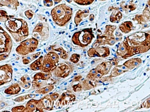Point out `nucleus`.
Here are the masks:
<instances>
[{
  "label": "nucleus",
  "mask_w": 150,
  "mask_h": 112,
  "mask_svg": "<svg viewBox=\"0 0 150 112\" xmlns=\"http://www.w3.org/2000/svg\"><path fill=\"white\" fill-rule=\"evenodd\" d=\"M149 49V33L138 32L125 37L118 46L117 54L118 57L126 59L136 54L147 52Z\"/></svg>",
  "instance_id": "f257e3e1"
},
{
  "label": "nucleus",
  "mask_w": 150,
  "mask_h": 112,
  "mask_svg": "<svg viewBox=\"0 0 150 112\" xmlns=\"http://www.w3.org/2000/svg\"><path fill=\"white\" fill-rule=\"evenodd\" d=\"M5 27L16 43L24 40L29 34L28 24L23 19L10 18L5 22Z\"/></svg>",
  "instance_id": "f03ea898"
},
{
  "label": "nucleus",
  "mask_w": 150,
  "mask_h": 112,
  "mask_svg": "<svg viewBox=\"0 0 150 112\" xmlns=\"http://www.w3.org/2000/svg\"><path fill=\"white\" fill-rule=\"evenodd\" d=\"M53 21L59 26H64L71 19L72 8L66 4H61L54 6L51 10Z\"/></svg>",
  "instance_id": "7ed1b4c3"
},
{
  "label": "nucleus",
  "mask_w": 150,
  "mask_h": 112,
  "mask_svg": "<svg viewBox=\"0 0 150 112\" xmlns=\"http://www.w3.org/2000/svg\"><path fill=\"white\" fill-rule=\"evenodd\" d=\"M94 38L92 28H86L74 33L71 41L73 44L83 48L88 46Z\"/></svg>",
  "instance_id": "20e7f679"
},
{
  "label": "nucleus",
  "mask_w": 150,
  "mask_h": 112,
  "mask_svg": "<svg viewBox=\"0 0 150 112\" xmlns=\"http://www.w3.org/2000/svg\"><path fill=\"white\" fill-rule=\"evenodd\" d=\"M117 27L115 25L107 24L105 26V30L103 34H98L94 43L92 44V47H97L108 44L110 46L114 45L115 42V37L114 32Z\"/></svg>",
  "instance_id": "39448f33"
},
{
  "label": "nucleus",
  "mask_w": 150,
  "mask_h": 112,
  "mask_svg": "<svg viewBox=\"0 0 150 112\" xmlns=\"http://www.w3.org/2000/svg\"><path fill=\"white\" fill-rule=\"evenodd\" d=\"M20 43L15 51L17 54L21 56H25L33 52L39 45V40L35 37L26 38Z\"/></svg>",
  "instance_id": "423d86ee"
},
{
  "label": "nucleus",
  "mask_w": 150,
  "mask_h": 112,
  "mask_svg": "<svg viewBox=\"0 0 150 112\" xmlns=\"http://www.w3.org/2000/svg\"><path fill=\"white\" fill-rule=\"evenodd\" d=\"M59 55L54 51H49L43 57L40 71L43 72H52L57 66Z\"/></svg>",
  "instance_id": "0eeeda50"
},
{
  "label": "nucleus",
  "mask_w": 150,
  "mask_h": 112,
  "mask_svg": "<svg viewBox=\"0 0 150 112\" xmlns=\"http://www.w3.org/2000/svg\"><path fill=\"white\" fill-rule=\"evenodd\" d=\"M12 40L9 34L0 26V54H10L12 47Z\"/></svg>",
  "instance_id": "6e6552de"
},
{
  "label": "nucleus",
  "mask_w": 150,
  "mask_h": 112,
  "mask_svg": "<svg viewBox=\"0 0 150 112\" xmlns=\"http://www.w3.org/2000/svg\"><path fill=\"white\" fill-rule=\"evenodd\" d=\"M74 70V66L69 62H61L52 72L57 78H64L69 76Z\"/></svg>",
  "instance_id": "1a4fd4ad"
},
{
  "label": "nucleus",
  "mask_w": 150,
  "mask_h": 112,
  "mask_svg": "<svg viewBox=\"0 0 150 112\" xmlns=\"http://www.w3.org/2000/svg\"><path fill=\"white\" fill-rule=\"evenodd\" d=\"M32 34L38 40L44 41L46 40L49 36V29L47 24L46 23L39 22L35 27Z\"/></svg>",
  "instance_id": "9d476101"
},
{
  "label": "nucleus",
  "mask_w": 150,
  "mask_h": 112,
  "mask_svg": "<svg viewBox=\"0 0 150 112\" xmlns=\"http://www.w3.org/2000/svg\"><path fill=\"white\" fill-rule=\"evenodd\" d=\"M13 69L10 64L0 65V86L12 80Z\"/></svg>",
  "instance_id": "9b49d317"
},
{
  "label": "nucleus",
  "mask_w": 150,
  "mask_h": 112,
  "mask_svg": "<svg viewBox=\"0 0 150 112\" xmlns=\"http://www.w3.org/2000/svg\"><path fill=\"white\" fill-rule=\"evenodd\" d=\"M87 55L89 57L107 58L110 55V50L108 47L97 46L92 47L87 51Z\"/></svg>",
  "instance_id": "f8f14e48"
},
{
  "label": "nucleus",
  "mask_w": 150,
  "mask_h": 112,
  "mask_svg": "<svg viewBox=\"0 0 150 112\" xmlns=\"http://www.w3.org/2000/svg\"><path fill=\"white\" fill-rule=\"evenodd\" d=\"M118 61L116 58H114L111 60L104 61L98 64L95 68L97 72L101 74L103 76L107 75L111 69V67L114 65L115 66L118 64Z\"/></svg>",
  "instance_id": "ddd939ff"
},
{
  "label": "nucleus",
  "mask_w": 150,
  "mask_h": 112,
  "mask_svg": "<svg viewBox=\"0 0 150 112\" xmlns=\"http://www.w3.org/2000/svg\"><path fill=\"white\" fill-rule=\"evenodd\" d=\"M45 108L41 99L35 100L30 99L26 104L23 111H44Z\"/></svg>",
  "instance_id": "4468645a"
},
{
  "label": "nucleus",
  "mask_w": 150,
  "mask_h": 112,
  "mask_svg": "<svg viewBox=\"0 0 150 112\" xmlns=\"http://www.w3.org/2000/svg\"><path fill=\"white\" fill-rule=\"evenodd\" d=\"M57 99L58 100L56 103V106L58 107H60L67 104L68 103L73 102L76 99V96L71 93L66 92L63 93V94L60 96V98H58Z\"/></svg>",
  "instance_id": "2eb2a0df"
},
{
  "label": "nucleus",
  "mask_w": 150,
  "mask_h": 112,
  "mask_svg": "<svg viewBox=\"0 0 150 112\" xmlns=\"http://www.w3.org/2000/svg\"><path fill=\"white\" fill-rule=\"evenodd\" d=\"M89 15V10L84 9V10H78L76 13L74 17V23L75 26L77 27L80 22L86 18H87Z\"/></svg>",
  "instance_id": "dca6fc26"
},
{
  "label": "nucleus",
  "mask_w": 150,
  "mask_h": 112,
  "mask_svg": "<svg viewBox=\"0 0 150 112\" xmlns=\"http://www.w3.org/2000/svg\"><path fill=\"white\" fill-rule=\"evenodd\" d=\"M142 63V60L140 58H134L124 62L123 65L125 66L128 70H131L138 66Z\"/></svg>",
  "instance_id": "f3484780"
},
{
  "label": "nucleus",
  "mask_w": 150,
  "mask_h": 112,
  "mask_svg": "<svg viewBox=\"0 0 150 112\" xmlns=\"http://www.w3.org/2000/svg\"><path fill=\"white\" fill-rule=\"evenodd\" d=\"M128 71V69L123 64L120 65H117L111 70L110 76L111 77H116Z\"/></svg>",
  "instance_id": "a211bd4d"
},
{
  "label": "nucleus",
  "mask_w": 150,
  "mask_h": 112,
  "mask_svg": "<svg viewBox=\"0 0 150 112\" xmlns=\"http://www.w3.org/2000/svg\"><path fill=\"white\" fill-rule=\"evenodd\" d=\"M56 82L53 79H49L47 80H33L32 81V88L34 89H39L43 86H45L47 85L50 84H54Z\"/></svg>",
  "instance_id": "6ab92c4d"
},
{
  "label": "nucleus",
  "mask_w": 150,
  "mask_h": 112,
  "mask_svg": "<svg viewBox=\"0 0 150 112\" xmlns=\"http://www.w3.org/2000/svg\"><path fill=\"white\" fill-rule=\"evenodd\" d=\"M120 30L123 33H128L134 29L133 24L131 21H125L118 26Z\"/></svg>",
  "instance_id": "aec40b11"
},
{
  "label": "nucleus",
  "mask_w": 150,
  "mask_h": 112,
  "mask_svg": "<svg viewBox=\"0 0 150 112\" xmlns=\"http://www.w3.org/2000/svg\"><path fill=\"white\" fill-rule=\"evenodd\" d=\"M21 91V86L19 83H13L9 86L4 91V93L8 94L13 95L19 93Z\"/></svg>",
  "instance_id": "412c9836"
},
{
  "label": "nucleus",
  "mask_w": 150,
  "mask_h": 112,
  "mask_svg": "<svg viewBox=\"0 0 150 112\" xmlns=\"http://www.w3.org/2000/svg\"><path fill=\"white\" fill-rule=\"evenodd\" d=\"M19 3L18 0H1L0 1V6H6L12 9L16 10Z\"/></svg>",
  "instance_id": "4be33fe9"
},
{
  "label": "nucleus",
  "mask_w": 150,
  "mask_h": 112,
  "mask_svg": "<svg viewBox=\"0 0 150 112\" xmlns=\"http://www.w3.org/2000/svg\"><path fill=\"white\" fill-rule=\"evenodd\" d=\"M52 77V72H38L33 76V80H47Z\"/></svg>",
  "instance_id": "5701e85b"
},
{
  "label": "nucleus",
  "mask_w": 150,
  "mask_h": 112,
  "mask_svg": "<svg viewBox=\"0 0 150 112\" xmlns=\"http://www.w3.org/2000/svg\"><path fill=\"white\" fill-rule=\"evenodd\" d=\"M50 48L55 51H57L59 53V57L64 60H66L68 58V52L60 46H58L56 45H52L50 46Z\"/></svg>",
  "instance_id": "b1692460"
},
{
  "label": "nucleus",
  "mask_w": 150,
  "mask_h": 112,
  "mask_svg": "<svg viewBox=\"0 0 150 112\" xmlns=\"http://www.w3.org/2000/svg\"><path fill=\"white\" fill-rule=\"evenodd\" d=\"M40 99L43 102V104L45 108V111L51 110L52 109L54 102L50 99L49 94H47L44 96L43 97H42Z\"/></svg>",
  "instance_id": "393cba45"
},
{
  "label": "nucleus",
  "mask_w": 150,
  "mask_h": 112,
  "mask_svg": "<svg viewBox=\"0 0 150 112\" xmlns=\"http://www.w3.org/2000/svg\"><path fill=\"white\" fill-rule=\"evenodd\" d=\"M43 59V56H39L38 58V59L35 60L33 62L30 64V65H29L30 69L32 71L40 70Z\"/></svg>",
  "instance_id": "a878e982"
},
{
  "label": "nucleus",
  "mask_w": 150,
  "mask_h": 112,
  "mask_svg": "<svg viewBox=\"0 0 150 112\" xmlns=\"http://www.w3.org/2000/svg\"><path fill=\"white\" fill-rule=\"evenodd\" d=\"M122 17V13L120 10L117 9H115L114 11H112V13L110 16V21L111 23H117L121 20Z\"/></svg>",
  "instance_id": "bb28decb"
},
{
  "label": "nucleus",
  "mask_w": 150,
  "mask_h": 112,
  "mask_svg": "<svg viewBox=\"0 0 150 112\" xmlns=\"http://www.w3.org/2000/svg\"><path fill=\"white\" fill-rule=\"evenodd\" d=\"M98 82L97 81L92 80L86 78L81 83V86H82V89L84 90H89L93 88H94Z\"/></svg>",
  "instance_id": "cd10ccee"
},
{
  "label": "nucleus",
  "mask_w": 150,
  "mask_h": 112,
  "mask_svg": "<svg viewBox=\"0 0 150 112\" xmlns=\"http://www.w3.org/2000/svg\"><path fill=\"white\" fill-rule=\"evenodd\" d=\"M20 86L24 89H28L31 85V80L30 77L28 75H24L21 78Z\"/></svg>",
  "instance_id": "c85d7f7f"
},
{
  "label": "nucleus",
  "mask_w": 150,
  "mask_h": 112,
  "mask_svg": "<svg viewBox=\"0 0 150 112\" xmlns=\"http://www.w3.org/2000/svg\"><path fill=\"white\" fill-rule=\"evenodd\" d=\"M40 54H41V52H38L32 54L30 56H26V55L23 56L22 57V62L23 64H25V65L28 64L33 60L38 58L40 56Z\"/></svg>",
  "instance_id": "c756f323"
},
{
  "label": "nucleus",
  "mask_w": 150,
  "mask_h": 112,
  "mask_svg": "<svg viewBox=\"0 0 150 112\" xmlns=\"http://www.w3.org/2000/svg\"><path fill=\"white\" fill-rule=\"evenodd\" d=\"M54 88V86L53 84H50L45 86H43L41 88L38 89L37 90H35V92L39 94H46L53 90Z\"/></svg>",
  "instance_id": "7c9ffc66"
},
{
  "label": "nucleus",
  "mask_w": 150,
  "mask_h": 112,
  "mask_svg": "<svg viewBox=\"0 0 150 112\" xmlns=\"http://www.w3.org/2000/svg\"><path fill=\"white\" fill-rule=\"evenodd\" d=\"M77 5L81 6H87L91 5L94 0H71Z\"/></svg>",
  "instance_id": "2f4dec72"
},
{
  "label": "nucleus",
  "mask_w": 150,
  "mask_h": 112,
  "mask_svg": "<svg viewBox=\"0 0 150 112\" xmlns=\"http://www.w3.org/2000/svg\"><path fill=\"white\" fill-rule=\"evenodd\" d=\"M149 0L148 1L147 5L144 8L143 12H142V15L145 17V18L149 22L150 20V12H149Z\"/></svg>",
  "instance_id": "473e14b6"
},
{
  "label": "nucleus",
  "mask_w": 150,
  "mask_h": 112,
  "mask_svg": "<svg viewBox=\"0 0 150 112\" xmlns=\"http://www.w3.org/2000/svg\"><path fill=\"white\" fill-rule=\"evenodd\" d=\"M36 95L35 94H26L24 96H19L16 99H14V101L17 102H22L23 101H24L26 99H28L29 98H32L33 97H35Z\"/></svg>",
  "instance_id": "72a5a7b5"
},
{
  "label": "nucleus",
  "mask_w": 150,
  "mask_h": 112,
  "mask_svg": "<svg viewBox=\"0 0 150 112\" xmlns=\"http://www.w3.org/2000/svg\"><path fill=\"white\" fill-rule=\"evenodd\" d=\"M134 20H136L138 24H144L148 22L142 15H137Z\"/></svg>",
  "instance_id": "f704fd0d"
},
{
  "label": "nucleus",
  "mask_w": 150,
  "mask_h": 112,
  "mask_svg": "<svg viewBox=\"0 0 150 112\" xmlns=\"http://www.w3.org/2000/svg\"><path fill=\"white\" fill-rule=\"evenodd\" d=\"M11 16H9L6 12L4 10H0V22H5L8 19H9Z\"/></svg>",
  "instance_id": "c9c22d12"
},
{
  "label": "nucleus",
  "mask_w": 150,
  "mask_h": 112,
  "mask_svg": "<svg viewBox=\"0 0 150 112\" xmlns=\"http://www.w3.org/2000/svg\"><path fill=\"white\" fill-rule=\"evenodd\" d=\"M80 58V55L78 54H73L70 58V62L74 63V64H76L79 61Z\"/></svg>",
  "instance_id": "e433bc0d"
},
{
  "label": "nucleus",
  "mask_w": 150,
  "mask_h": 112,
  "mask_svg": "<svg viewBox=\"0 0 150 112\" xmlns=\"http://www.w3.org/2000/svg\"><path fill=\"white\" fill-rule=\"evenodd\" d=\"M25 15L28 19L30 20L31 19H32L34 15V13L32 10H27L25 12Z\"/></svg>",
  "instance_id": "4c0bfd02"
},
{
  "label": "nucleus",
  "mask_w": 150,
  "mask_h": 112,
  "mask_svg": "<svg viewBox=\"0 0 150 112\" xmlns=\"http://www.w3.org/2000/svg\"><path fill=\"white\" fill-rule=\"evenodd\" d=\"M73 90L75 92H80L82 90V86L81 84L80 83H78L76 85H74L73 86Z\"/></svg>",
  "instance_id": "58836bf2"
},
{
  "label": "nucleus",
  "mask_w": 150,
  "mask_h": 112,
  "mask_svg": "<svg viewBox=\"0 0 150 112\" xmlns=\"http://www.w3.org/2000/svg\"><path fill=\"white\" fill-rule=\"evenodd\" d=\"M25 108L24 106H18L13 107L11 110L12 111H23Z\"/></svg>",
  "instance_id": "ea45409f"
},
{
  "label": "nucleus",
  "mask_w": 150,
  "mask_h": 112,
  "mask_svg": "<svg viewBox=\"0 0 150 112\" xmlns=\"http://www.w3.org/2000/svg\"><path fill=\"white\" fill-rule=\"evenodd\" d=\"M43 4L45 6H47V7H50L53 5V0H43Z\"/></svg>",
  "instance_id": "a19ab883"
},
{
  "label": "nucleus",
  "mask_w": 150,
  "mask_h": 112,
  "mask_svg": "<svg viewBox=\"0 0 150 112\" xmlns=\"http://www.w3.org/2000/svg\"><path fill=\"white\" fill-rule=\"evenodd\" d=\"M49 96H50V99L53 101H56L59 97V94L57 93H51L49 94Z\"/></svg>",
  "instance_id": "79ce46f5"
},
{
  "label": "nucleus",
  "mask_w": 150,
  "mask_h": 112,
  "mask_svg": "<svg viewBox=\"0 0 150 112\" xmlns=\"http://www.w3.org/2000/svg\"><path fill=\"white\" fill-rule=\"evenodd\" d=\"M9 54H0V61L6 59L9 57Z\"/></svg>",
  "instance_id": "37998d69"
},
{
  "label": "nucleus",
  "mask_w": 150,
  "mask_h": 112,
  "mask_svg": "<svg viewBox=\"0 0 150 112\" xmlns=\"http://www.w3.org/2000/svg\"><path fill=\"white\" fill-rule=\"evenodd\" d=\"M81 78H82V76H81V75H77V76H76L74 78V79L72 80V81H73V82L78 81V80H79Z\"/></svg>",
  "instance_id": "c03bdc74"
},
{
  "label": "nucleus",
  "mask_w": 150,
  "mask_h": 112,
  "mask_svg": "<svg viewBox=\"0 0 150 112\" xmlns=\"http://www.w3.org/2000/svg\"><path fill=\"white\" fill-rule=\"evenodd\" d=\"M144 107H146V108H149V99L148 98L147 99V100L144 103Z\"/></svg>",
  "instance_id": "a18cd8bd"
},
{
  "label": "nucleus",
  "mask_w": 150,
  "mask_h": 112,
  "mask_svg": "<svg viewBox=\"0 0 150 112\" xmlns=\"http://www.w3.org/2000/svg\"><path fill=\"white\" fill-rule=\"evenodd\" d=\"M94 19V15L93 14H90L89 15V20L90 21H93Z\"/></svg>",
  "instance_id": "49530a36"
},
{
  "label": "nucleus",
  "mask_w": 150,
  "mask_h": 112,
  "mask_svg": "<svg viewBox=\"0 0 150 112\" xmlns=\"http://www.w3.org/2000/svg\"><path fill=\"white\" fill-rule=\"evenodd\" d=\"M53 1H54V5H56V4H57L60 3V2H61L62 0H53Z\"/></svg>",
  "instance_id": "de8ad7c7"
},
{
  "label": "nucleus",
  "mask_w": 150,
  "mask_h": 112,
  "mask_svg": "<svg viewBox=\"0 0 150 112\" xmlns=\"http://www.w3.org/2000/svg\"><path fill=\"white\" fill-rule=\"evenodd\" d=\"M66 1H67L68 3H71V0H65Z\"/></svg>",
  "instance_id": "09e8293b"
},
{
  "label": "nucleus",
  "mask_w": 150,
  "mask_h": 112,
  "mask_svg": "<svg viewBox=\"0 0 150 112\" xmlns=\"http://www.w3.org/2000/svg\"><path fill=\"white\" fill-rule=\"evenodd\" d=\"M98 1H106V0H98Z\"/></svg>",
  "instance_id": "8fccbe9b"
}]
</instances>
